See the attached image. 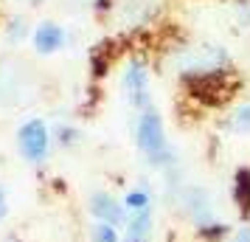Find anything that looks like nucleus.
I'll return each mask as SVG.
<instances>
[{
	"label": "nucleus",
	"instance_id": "12",
	"mask_svg": "<svg viewBox=\"0 0 250 242\" xmlns=\"http://www.w3.org/2000/svg\"><path fill=\"white\" fill-rule=\"evenodd\" d=\"M228 130L236 135H250V102L239 104L233 113L228 115Z\"/></svg>",
	"mask_w": 250,
	"mask_h": 242
},
{
	"label": "nucleus",
	"instance_id": "9",
	"mask_svg": "<svg viewBox=\"0 0 250 242\" xmlns=\"http://www.w3.org/2000/svg\"><path fill=\"white\" fill-rule=\"evenodd\" d=\"M124 208H126V214H141V211H152V189H149L146 183H141V186H132L129 192L124 195Z\"/></svg>",
	"mask_w": 250,
	"mask_h": 242
},
{
	"label": "nucleus",
	"instance_id": "15",
	"mask_svg": "<svg viewBox=\"0 0 250 242\" xmlns=\"http://www.w3.org/2000/svg\"><path fill=\"white\" fill-rule=\"evenodd\" d=\"M3 34H6V40L12 45H17V43H23L25 37H28V25H25L23 17H12L9 23L3 25Z\"/></svg>",
	"mask_w": 250,
	"mask_h": 242
},
{
	"label": "nucleus",
	"instance_id": "5",
	"mask_svg": "<svg viewBox=\"0 0 250 242\" xmlns=\"http://www.w3.org/2000/svg\"><path fill=\"white\" fill-rule=\"evenodd\" d=\"M87 211L93 214L96 222H110L115 228H124L126 217H129L124 203H121L118 197H113L110 192H104V189H99V192H93V195L87 197Z\"/></svg>",
	"mask_w": 250,
	"mask_h": 242
},
{
	"label": "nucleus",
	"instance_id": "13",
	"mask_svg": "<svg viewBox=\"0 0 250 242\" xmlns=\"http://www.w3.org/2000/svg\"><path fill=\"white\" fill-rule=\"evenodd\" d=\"M197 237L203 242H225V240H230V225L214 220V222H208L203 228H197Z\"/></svg>",
	"mask_w": 250,
	"mask_h": 242
},
{
	"label": "nucleus",
	"instance_id": "6",
	"mask_svg": "<svg viewBox=\"0 0 250 242\" xmlns=\"http://www.w3.org/2000/svg\"><path fill=\"white\" fill-rule=\"evenodd\" d=\"M31 43H34L37 54L51 57V54H57V51L65 48V43H68V31H65L59 23H54V20H42V23L34 25V31H31Z\"/></svg>",
	"mask_w": 250,
	"mask_h": 242
},
{
	"label": "nucleus",
	"instance_id": "7",
	"mask_svg": "<svg viewBox=\"0 0 250 242\" xmlns=\"http://www.w3.org/2000/svg\"><path fill=\"white\" fill-rule=\"evenodd\" d=\"M155 240V208L129 214L121 228V242H152Z\"/></svg>",
	"mask_w": 250,
	"mask_h": 242
},
{
	"label": "nucleus",
	"instance_id": "10",
	"mask_svg": "<svg viewBox=\"0 0 250 242\" xmlns=\"http://www.w3.org/2000/svg\"><path fill=\"white\" fill-rule=\"evenodd\" d=\"M51 135H54V144L62 147V150H73V147L82 144V130L70 121H59L57 127L51 130Z\"/></svg>",
	"mask_w": 250,
	"mask_h": 242
},
{
	"label": "nucleus",
	"instance_id": "16",
	"mask_svg": "<svg viewBox=\"0 0 250 242\" xmlns=\"http://www.w3.org/2000/svg\"><path fill=\"white\" fill-rule=\"evenodd\" d=\"M113 6H115V0H93V12H96V14L113 12Z\"/></svg>",
	"mask_w": 250,
	"mask_h": 242
},
{
	"label": "nucleus",
	"instance_id": "17",
	"mask_svg": "<svg viewBox=\"0 0 250 242\" xmlns=\"http://www.w3.org/2000/svg\"><path fill=\"white\" fill-rule=\"evenodd\" d=\"M230 242H250V222L233 231V234H230Z\"/></svg>",
	"mask_w": 250,
	"mask_h": 242
},
{
	"label": "nucleus",
	"instance_id": "4",
	"mask_svg": "<svg viewBox=\"0 0 250 242\" xmlns=\"http://www.w3.org/2000/svg\"><path fill=\"white\" fill-rule=\"evenodd\" d=\"M177 203H180V211L194 222V228H203L208 222L216 220L214 203H211V195L200 189V186H186L180 195H177Z\"/></svg>",
	"mask_w": 250,
	"mask_h": 242
},
{
	"label": "nucleus",
	"instance_id": "8",
	"mask_svg": "<svg viewBox=\"0 0 250 242\" xmlns=\"http://www.w3.org/2000/svg\"><path fill=\"white\" fill-rule=\"evenodd\" d=\"M230 200L245 220H250V166H239L230 183Z\"/></svg>",
	"mask_w": 250,
	"mask_h": 242
},
{
	"label": "nucleus",
	"instance_id": "18",
	"mask_svg": "<svg viewBox=\"0 0 250 242\" xmlns=\"http://www.w3.org/2000/svg\"><path fill=\"white\" fill-rule=\"evenodd\" d=\"M9 214V197H6V189L0 186V220Z\"/></svg>",
	"mask_w": 250,
	"mask_h": 242
},
{
	"label": "nucleus",
	"instance_id": "3",
	"mask_svg": "<svg viewBox=\"0 0 250 242\" xmlns=\"http://www.w3.org/2000/svg\"><path fill=\"white\" fill-rule=\"evenodd\" d=\"M149 62L141 54H132V57L124 62V73H121V88H124L126 102L132 104V110H146L152 107V88H149Z\"/></svg>",
	"mask_w": 250,
	"mask_h": 242
},
{
	"label": "nucleus",
	"instance_id": "11",
	"mask_svg": "<svg viewBox=\"0 0 250 242\" xmlns=\"http://www.w3.org/2000/svg\"><path fill=\"white\" fill-rule=\"evenodd\" d=\"M110 65H113V51H107V43L93 48L90 51V76L93 79L102 82L110 73Z\"/></svg>",
	"mask_w": 250,
	"mask_h": 242
},
{
	"label": "nucleus",
	"instance_id": "14",
	"mask_svg": "<svg viewBox=\"0 0 250 242\" xmlns=\"http://www.w3.org/2000/svg\"><path fill=\"white\" fill-rule=\"evenodd\" d=\"M90 242H121V228H115L110 222H93Z\"/></svg>",
	"mask_w": 250,
	"mask_h": 242
},
{
	"label": "nucleus",
	"instance_id": "1",
	"mask_svg": "<svg viewBox=\"0 0 250 242\" xmlns=\"http://www.w3.org/2000/svg\"><path fill=\"white\" fill-rule=\"evenodd\" d=\"M135 147L155 172H163V175L174 172L177 155H174V147L169 144L163 115H160L155 104L135 115Z\"/></svg>",
	"mask_w": 250,
	"mask_h": 242
},
{
	"label": "nucleus",
	"instance_id": "2",
	"mask_svg": "<svg viewBox=\"0 0 250 242\" xmlns=\"http://www.w3.org/2000/svg\"><path fill=\"white\" fill-rule=\"evenodd\" d=\"M51 147H54V135H51V127H48L45 118H28L20 124L17 130V150L23 155L25 163L31 166H42L51 155Z\"/></svg>",
	"mask_w": 250,
	"mask_h": 242
}]
</instances>
